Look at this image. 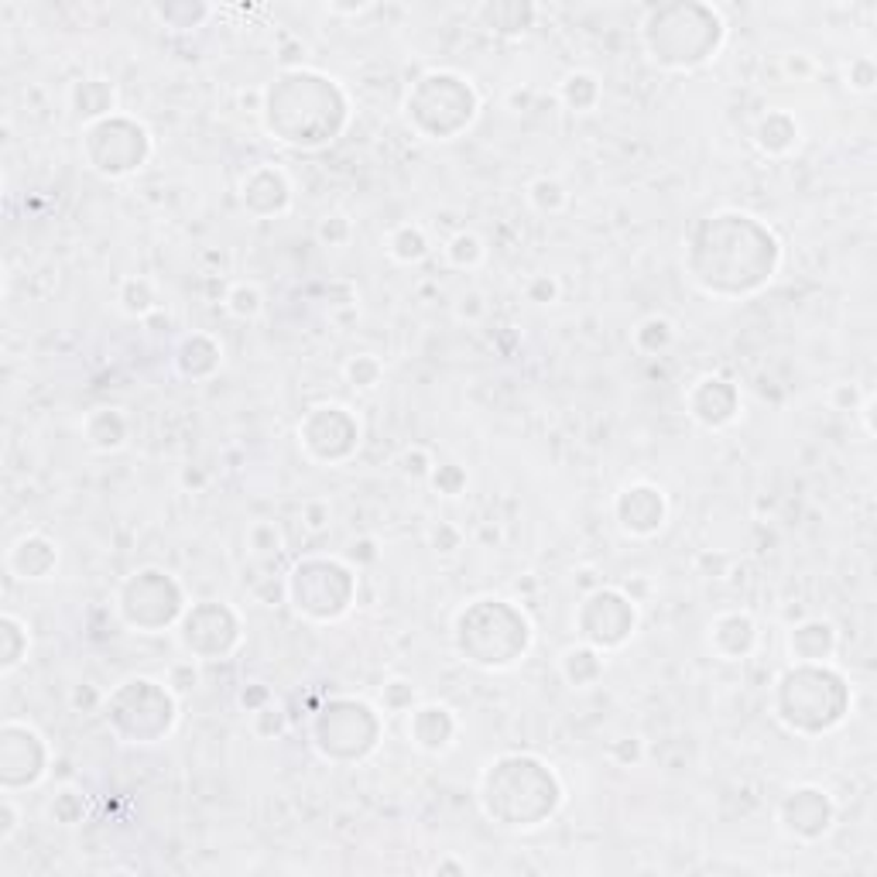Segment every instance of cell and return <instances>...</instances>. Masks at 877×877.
Wrapping results in <instances>:
<instances>
[{"instance_id": "9a60e30c", "label": "cell", "mask_w": 877, "mask_h": 877, "mask_svg": "<svg viewBox=\"0 0 877 877\" xmlns=\"http://www.w3.org/2000/svg\"><path fill=\"white\" fill-rule=\"evenodd\" d=\"M613 517L628 538H651L666 528L669 521V497L655 484H628L618 501H613Z\"/></svg>"}, {"instance_id": "484cf974", "label": "cell", "mask_w": 877, "mask_h": 877, "mask_svg": "<svg viewBox=\"0 0 877 877\" xmlns=\"http://www.w3.org/2000/svg\"><path fill=\"white\" fill-rule=\"evenodd\" d=\"M69 100H73V113L83 124H97L117 113V89L107 80H80Z\"/></svg>"}, {"instance_id": "f6af8a7d", "label": "cell", "mask_w": 877, "mask_h": 877, "mask_svg": "<svg viewBox=\"0 0 877 877\" xmlns=\"http://www.w3.org/2000/svg\"><path fill=\"white\" fill-rule=\"evenodd\" d=\"M877 86V65L870 56H857V59H850L846 65V89L853 93H874Z\"/></svg>"}, {"instance_id": "3957f363", "label": "cell", "mask_w": 877, "mask_h": 877, "mask_svg": "<svg viewBox=\"0 0 877 877\" xmlns=\"http://www.w3.org/2000/svg\"><path fill=\"white\" fill-rule=\"evenodd\" d=\"M107 723L121 744H158L175 730L179 706L169 682L134 675L103 699Z\"/></svg>"}, {"instance_id": "8d00e7d4", "label": "cell", "mask_w": 877, "mask_h": 877, "mask_svg": "<svg viewBox=\"0 0 877 877\" xmlns=\"http://www.w3.org/2000/svg\"><path fill=\"white\" fill-rule=\"evenodd\" d=\"M343 374H346V385L353 391H374L385 381V364H381V357H374V353H357V357L346 361Z\"/></svg>"}, {"instance_id": "7bdbcfd3", "label": "cell", "mask_w": 877, "mask_h": 877, "mask_svg": "<svg viewBox=\"0 0 877 877\" xmlns=\"http://www.w3.org/2000/svg\"><path fill=\"white\" fill-rule=\"evenodd\" d=\"M398 466H401V473H405V477H412V480H429V477H433V470H436V456H433L425 446H409L405 453H401Z\"/></svg>"}, {"instance_id": "db71d44e", "label": "cell", "mask_w": 877, "mask_h": 877, "mask_svg": "<svg viewBox=\"0 0 877 877\" xmlns=\"http://www.w3.org/2000/svg\"><path fill=\"white\" fill-rule=\"evenodd\" d=\"M829 405L840 409V412H853L857 409V391H853L850 385H833V391H829Z\"/></svg>"}, {"instance_id": "4dcf8cb0", "label": "cell", "mask_w": 877, "mask_h": 877, "mask_svg": "<svg viewBox=\"0 0 877 877\" xmlns=\"http://www.w3.org/2000/svg\"><path fill=\"white\" fill-rule=\"evenodd\" d=\"M117 302H121V309L131 316V319H151L158 309H161V302H158V292H155V284L148 278H127L121 284V292H117Z\"/></svg>"}, {"instance_id": "bcb514c9", "label": "cell", "mask_w": 877, "mask_h": 877, "mask_svg": "<svg viewBox=\"0 0 877 877\" xmlns=\"http://www.w3.org/2000/svg\"><path fill=\"white\" fill-rule=\"evenodd\" d=\"M302 525L305 532H326L329 525H333V504L326 501V497H309V501L302 504Z\"/></svg>"}, {"instance_id": "52a82bcc", "label": "cell", "mask_w": 877, "mask_h": 877, "mask_svg": "<svg viewBox=\"0 0 877 877\" xmlns=\"http://www.w3.org/2000/svg\"><path fill=\"white\" fill-rule=\"evenodd\" d=\"M436 107H442V110H439V124H436L433 141H453L456 134H463L473 121H477L480 97H477V89H473V83L456 76V73H429L412 86L409 100H405L409 124L415 131H422Z\"/></svg>"}, {"instance_id": "ac0fdd59", "label": "cell", "mask_w": 877, "mask_h": 877, "mask_svg": "<svg viewBox=\"0 0 877 877\" xmlns=\"http://www.w3.org/2000/svg\"><path fill=\"white\" fill-rule=\"evenodd\" d=\"M409 738L425 754H446L456 747L460 720L446 703H418L409 714Z\"/></svg>"}, {"instance_id": "30bf717a", "label": "cell", "mask_w": 877, "mask_h": 877, "mask_svg": "<svg viewBox=\"0 0 877 877\" xmlns=\"http://www.w3.org/2000/svg\"><path fill=\"white\" fill-rule=\"evenodd\" d=\"M580 634L586 645L597 651H621L637 628V604L613 586H597L589 589L583 607H580Z\"/></svg>"}, {"instance_id": "d4e9b609", "label": "cell", "mask_w": 877, "mask_h": 877, "mask_svg": "<svg viewBox=\"0 0 877 877\" xmlns=\"http://www.w3.org/2000/svg\"><path fill=\"white\" fill-rule=\"evenodd\" d=\"M799 121L789 110H768L754 127V145L771 158H785L799 145Z\"/></svg>"}, {"instance_id": "277c9868", "label": "cell", "mask_w": 877, "mask_h": 877, "mask_svg": "<svg viewBox=\"0 0 877 877\" xmlns=\"http://www.w3.org/2000/svg\"><path fill=\"white\" fill-rule=\"evenodd\" d=\"M642 38L648 59L669 73H693V69L714 62L720 45L727 38V25L717 8L709 4H696V14L690 21V32H675L672 21L666 17L661 8H651L645 25H642Z\"/></svg>"}, {"instance_id": "5b68a950", "label": "cell", "mask_w": 877, "mask_h": 877, "mask_svg": "<svg viewBox=\"0 0 877 877\" xmlns=\"http://www.w3.org/2000/svg\"><path fill=\"white\" fill-rule=\"evenodd\" d=\"M284 586H289V604L295 607L299 618L329 624V621H340L353 607L357 576H353V569L340 559H305L292 565Z\"/></svg>"}, {"instance_id": "9c48e42d", "label": "cell", "mask_w": 877, "mask_h": 877, "mask_svg": "<svg viewBox=\"0 0 877 877\" xmlns=\"http://www.w3.org/2000/svg\"><path fill=\"white\" fill-rule=\"evenodd\" d=\"M155 141L141 121H131L124 113H113L107 121L83 127V151L93 172L103 179H127L145 169L151 158Z\"/></svg>"}, {"instance_id": "11a10c76", "label": "cell", "mask_w": 877, "mask_h": 877, "mask_svg": "<svg viewBox=\"0 0 877 877\" xmlns=\"http://www.w3.org/2000/svg\"><path fill=\"white\" fill-rule=\"evenodd\" d=\"M346 559H350V562H374V559H377V552H374V538H353Z\"/></svg>"}, {"instance_id": "f5cc1de1", "label": "cell", "mask_w": 877, "mask_h": 877, "mask_svg": "<svg viewBox=\"0 0 877 877\" xmlns=\"http://www.w3.org/2000/svg\"><path fill=\"white\" fill-rule=\"evenodd\" d=\"M275 696H271V690L265 682H247L244 690H241V696H236V703H241L247 714H254V709H260L265 703H271Z\"/></svg>"}, {"instance_id": "5bb4252c", "label": "cell", "mask_w": 877, "mask_h": 877, "mask_svg": "<svg viewBox=\"0 0 877 877\" xmlns=\"http://www.w3.org/2000/svg\"><path fill=\"white\" fill-rule=\"evenodd\" d=\"M837 819V805L829 799V792L816 789V785H799L792 789L778 805V823L781 829L799 840V843H816L823 840L829 829H833Z\"/></svg>"}, {"instance_id": "83f0119b", "label": "cell", "mask_w": 877, "mask_h": 877, "mask_svg": "<svg viewBox=\"0 0 877 877\" xmlns=\"http://www.w3.org/2000/svg\"><path fill=\"white\" fill-rule=\"evenodd\" d=\"M32 651V634L28 624L17 613L4 610L0 613V675H14Z\"/></svg>"}, {"instance_id": "8fae6325", "label": "cell", "mask_w": 877, "mask_h": 877, "mask_svg": "<svg viewBox=\"0 0 877 877\" xmlns=\"http://www.w3.org/2000/svg\"><path fill=\"white\" fill-rule=\"evenodd\" d=\"M52 747L25 720H4L0 727V789L21 792L35 789L49 775Z\"/></svg>"}, {"instance_id": "c3c4849f", "label": "cell", "mask_w": 877, "mask_h": 877, "mask_svg": "<svg viewBox=\"0 0 877 877\" xmlns=\"http://www.w3.org/2000/svg\"><path fill=\"white\" fill-rule=\"evenodd\" d=\"M559 281L552 278V275H535V278H528V284H525V295H528V302H535V305H556L559 302Z\"/></svg>"}, {"instance_id": "7402d4cb", "label": "cell", "mask_w": 877, "mask_h": 877, "mask_svg": "<svg viewBox=\"0 0 877 877\" xmlns=\"http://www.w3.org/2000/svg\"><path fill=\"white\" fill-rule=\"evenodd\" d=\"M837 628L829 621H802L789 631V655L792 661H809V666H826L837 655Z\"/></svg>"}, {"instance_id": "ba28073f", "label": "cell", "mask_w": 877, "mask_h": 877, "mask_svg": "<svg viewBox=\"0 0 877 877\" xmlns=\"http://www.w3.org/2000/svg\"><path fill=\"white\" fill-rule=\"evenodd\" d=\"M117 613L141 634H161L165 628L182 621L185 594L179 580L165 569H137L117 589Z\"/></svg>"}, {"instance_id": "6f0895ef", "label": "cell", "mask_w": 877, "mask_h": 877, "mask_svg": "<svg viewBox=\"0 0 877 877\" xmlns=\"http://www.w3.org/2000/svg\"><path fill=\"white\" fill-rule=\"evenodd\" d=\"M206 480H209V477H206V473H203L199 466H185V473H182V484H185V487H196V490H199V487H206Z\"/></svg>"}, {"instance_id": "f907efd6", "label": "cell", "mask_w": 877, "mask_h": 877, "mask_svg": "<svg viewBox=\"0 0 877 877\" xmlns=\"http://www.w3.org/2000/svg\"><path fill=\"white\" fill-rule=\"evenodd\" d=\"M607 757L613 765H621V768H631V765H637L645 757V744L637 741V738H621V741H613L610 747H607Z\"/></svg>"}, {"instance_id": "680465c9", "label": "cell", "mask_w": 877, "mask_h": 877, "mask_svg": "<svg viewBox=\"0 0 877 877\" xmlns=\"http://www.w3.org/2000/svg\"><path fill=\"white\" fill-rule=\"evenodd\" d=\"M466 870H470L466 861H456V857H442L436 864V874H466Z\"/></svg>"}, {"instance_id": "cb8c5ba5", "label": "cell", "mask_w": 877, "mask_h": 877, "mask_svg": "<svg viewBox=\"0 0 877 877\" xmlns=\"http://www.w3.org/2000/svg\"><path fill=\"white\" fill-rule=\"evenodd\" d=\"M223 364V350L220 343L212 340L209 333H193L185 337L175 350V367L182 377H193V381H203V377H212Z\"/></svg>"}, {"instance_id": "681fc988", "label": "cell", "mask_w": 877, "mask_h": 877, "mask_svg": "<svg viewBox=\"0 0 877 877\" xmlns=\"http://www.w3.org/2000/svg\"><path fill=\"white\" fill-rule=\"evenodd\" d=\"M17 829H21L17 799H14V792H4V799H0V846H8Z\"/></svg>"}, {"instance_id": "2e32d148", "label": "cell", "mask_w": 877, "mask_h": 877, "mask_svg": "<svg viewBox=\"0 0 877 877\" xmlns=\"http://www.w3.org/2000/svg\"><path fill=\"white\" fill-rule=\"evenodd\" d=\"M685 409L703 425V429H727L741 415V391L727 377L706 374L685 394Z\"/></svg>"}, {"instance_id": "8992f818", "label": "cell", "mask_w": 877, "mask_h": 877, "mask_svg": "<svg viewBox=\"0 0 877 877\" xmlns=\"http://www.w3.org/2000/svg\"><path fill=\"white\" fill-rule=\"evenodd\" d=\"M381 717L361 699H329L313 720V747L326 762H364L381 744Z\"/></svg>"}, {"instance_id": "816d5d0a", "label": "cell", "mask_w": 877, "mask_h": 877, "mask_svg": "<svg viewBox=\"0 0 877 877\" xmlns=\"http://www.w3.org/2000/svg\"><path fill=\"white\" fill-rule=\"evenodd\" d=\"M484 313H487V302H484L480 292H463V295H460V302H456V316H460L463 322H477V319H484Z\"/></svg>"}, {"instance_id": "ab89813d", "label": "cell", "mask_w": 877, "mask_h": 877, "mask_svg": "<svg viewBox=\"0 0 877 877\" xmlns=\"http://www.w3.org/2000/svg\"><path fill=\"white\" fill-rule=\"evenodd\" d=\"M49 816H52L59 826H76V823H83V816H86V799H83V792L73 789V785L59 789L56 799L49 802Z\"/></svg>"}, {"instance_id": "4316f807", "label": "cell", "mask_w": 877, "mask_h": 877, "mask_svg": "<svg viewBox=\"0 0 877 877\" xmlns=\"http://www.w3.org/2000/svg\"><path fill=\"white\" fill-rule=\"evenodd\" d=\"M607 669V658L604 651H597L594 645H569L562 655H559V672L562 679L573 685V690H589V685H597L600 675Z\"/></svg>"}, {"instance_id": "ffe728a7", "label": "cell", "mask_w": 877, "mask_h": 877, "mask_svg": "<svg viewBox=\"0 0 877 877\" xmlns=\"http://www.w3.org/2000/svg\"><path fill=\"white\" fill-rule=\"evenodd\" d=\"M706 645L720 661H744L757 648V621L747 610H727L709 621Z\"/></svg>"}, {"instance_id": "ee69618b", "label": "cell", "mask_w": 877, "mask_h": 877, "mask_svg": "<svg viewBox=\"0 0 877 877\" xmlns=\"http://www.w3.org/2000/svg\"><path fill=\"white\" fill-rule=\"evenodd\" d=\"M433 487H436V494H442V497H460L463 490H466V470L463 466H456V463H436V470H433Z\"/></svg>"}, {"instance_id": "e0dca14e", "label": "cell", "mask_w": 877, "mask_h": 877, "mask_svg": "<svg viewBox=\"0 0 877 877\" xmlns=\"http://www.w3.org/2000/svg\"><path fill=\"white\" fill-rule=\"evenodd\" d=\"M241 203L251 217L257 220H271V217H281V212L292 209V182L281 169L275 165H257L251 169L241 182Z\"/></svg>"}, {"instance_id": "836d02e7", "label": "cell", "mask_w": 877, "mask_h": 877, "mask_svg": "<svg viewBox=\"0 0 877 877\" xmlns=\"http://www.w3.org/2000/svg\"><path fill=\"white\" fill-rule=\"evenodd\" d=\"M223 305H227V313H230L233 319L254 322L260 313H265V292H260L254 281H236V284H230V292H227Z\"/></svg>"}, {"instance_id": "603a6c76", "label": "cell", "mask_w": 877, "mask_h": 877, "mask_svg": "<svg viewBox=\"0 0 877 877\" xmlns=\"http://www.w3.org/2000/svg\"><path fill=\"white\" fill-rule=\"evenodd\" d=\"M83 439L97 453H117L131 439V422L121 409H93L83 418Z\"/></svg>"}, {"instance_id": "7dc6e473", "label": "cell", "mask_w": 877, "mask_h": 877, "mask_svg": "<svg viewBox=\"0 0 877 877\" xmlns=\"http://www.w3.org/2000/svg\"><path fill=\"white\" fill-rule=\"evenodd\" d=\"M463 541H466V535L460 525H453V521H439V525L433 528V549L439 556H456L463 549Z\"/></svg>"}, {"instance_id": "6da1fadb", "label": "cell", "mask_w": 877, "mask_h": 877, "mask_svg": "<svg viewBox=\"0 0 877 877\" xmlns=\"http://www.w3.org/2000/svg\"><path fill=\"white\" fill-rule=\"evenodd\" d=\"M521 795V823L525 829L545 826L562 805V781L535 754H501L487 762L480 775V805L497 826L511 829L514 802Z\"/></svg>"}, {"instance_id": "d590c367", "label": "cell", "mask_w": 877, "mask_h": 877, "mask_svg": "<svg viewBox=\"0 0 877 877\" xmlns=\"http://www.w3.org/2000/svg\"><path fill=\"white\" fill-rule=\"evenodd\" d=\"M151 14L161 21L165 28L193 32V28H199L203 21L212 14V8L209 4H158V8H151Z\"/></svg>"}, {"instance_id": "e575fe53", "label": "cell", "mask_w": 877, "mask_h": 877, "mask_svg": "<svg viewBox=\"0 0 877 877\" xmlns=\"http://www.w3.org/2000/svg\"><path fill=\"white\" fill-rule=\"evenodd\" d=\"M446 260L453 265L456 271H473V268H480L484 260H487V244L480 241L477 233H470V230H460L453 241L446 244Z\"/></svg>"}, {"instance_id": "1f68e13d", "label": "cell", "mask_w": 877, "mask_h": 877, "mask_svg": "<svg viewBox=\"0 0 877 877\" xmlns=\"http://www.w3.org/2000/svg\"><path fill=\"white\" fill-rule=\"evenodd\" d=\"M631 340H634L637 350L648 353V357H658V353H666L675 343V326L666 316H648V319H642L634 326Z\"/></svg>"}, {"instance_id": "d6986e66", "label": "cell", "mask_w": 877, "mask_h": 877, "mask_svg": "<svg viewBox=\"0 0 877 877\" xmlns=\"http://www.w3.org/2000/svg\"><path fill=\"white\" fill-rule=\"evenodd\" d=\"M56 569H59V545L41 532L21 535L8 549V573L21 583L52 580Z\"/></svg>"}, {"instance_id": "44dd1931", "label": "cell", "mask_w": 877, "mask_h": 877, "mask_svg": "<svg viewBox=\"0 0 877 877\" xmlns=\"http://www.w3.org/2000/svg\"><path fill=\"white\" fill-rule=\"evenodd\" d=\"M538 8L535 4H517V0H494V4L473 8V21L497 35V38H521L535 28Z\"/></svg>"}, {"instance_id": "f546056e", "label": "cell", "mask_w": 877, "mask_h": 877, "mask_svg": "<svg viewBox=\"0 0 877 877\" xmlns=\"http://www.w3.org/2000/svg\"><path fill=\"white\" fill-rule=\"evenodd\" d=\"M388 254L398 260V265H418V260L429 257L433 244H429V236H425V230L418 223H401L388 233V241H385Z\"/></svg>"}, {"instance_id": "f1b7e54d", "label": "cell", "mask_w": 877, "mask_h": 877, "mask_svg": "<svg viewBox=\"0 0 877 877\" xmlns=\"http://www.w3.org/2000/svg\"><path fill=\"white\" fill-rule=\"evenodd\" d=\"M559 100L565 103V110L573 113H594L604 100V86L594 73H586V69H576V73H569L562 83H559Z\"/></svg>"}, {"instance_id": "60d3db41", "label": "cell", "mask_w": 877, "mask_h": 877, "mask_svg": "<svg viewBox=\"0 0 877 877\" xmlns=\"http://www.w3.org/2000/svg\"><path fill=\"white\" fill-rule=\"evenodd\" d=\"M281 545H284V535H281V528L275 525V521H268V517L254 521V525L247 528V549L254 556H278Z\"/></svg>"}, {"instance_id": "4fadbf2b", "label": "cell", "mask_w": 877, "mask_h": 877, "mask_svg": "<svg viewBox=\"0 0 877 877\" xmlns=\"http://www.w3.org/2000/svg\"><path fill=\"white\" fill-rule=\"evenodd\" d=\"M299 446L316 463H343L361 446V422L343 405H316L299 422Z\"/></svg>"}, {"instance_id": "7a4b0ae2", "label": "cell", "mask_w": 877, "mask_h": 877, "mask_svg": "<svg viewBox=\"0 0 877 877\" xmlns=\"http://www.w3.org/2000/svg\"><path fill=\"white\" fill-rule=\"evenodd\" d=\"M850 703L846 679L829 669V661L826 666L795 661L775 682V717L802 738L837 730L850 714Z\"/></svg>"}, {"instance_id": "9f6ffc18", "label": "cell", "mask_w": 877, "mask_h": 877, "mask_svg": "<svg viewBox=\"0 0 877 877\" xmlns=\"http://www.w3.org/2000/svg\"><path fill=\"white\" fill-rule=\"evenodd\" d=\"M326 11L337 14V17H357V14H367L370 4H329Z\"/></svg>"}, {"instance_id": "b9f144b4", "label": "cell", "mask_w": 877, "mask_h": 877, "mask_svg": "<svg viewBox=\"0 0 877 877\" xmlns=\"http://www.w3.org/2000/svg\"><path fill=\"white\" fill-rule=\"evenodd\" d=\"M316 236H319L322 247H346L350 236H353V223H350L346 212H326L316 227Z\"/></svg>"}, {"instance_id": "91938a15", "label": "cell", "mask_w": 877, "mask_h": 877, "mask_svg": "<svg viewBox=\"0 0 877 877\" xmlns=\"http://www.w3.org/2000/svg\"><path fill=\"white\" fill-rule=\"evenodd\" d=\"M789 69H792V73H795V69H802V73H813V62L805 59L802 52H792L789 56Z\"/></svg>"}, {"instance_id": "f35d334b", "label": "cell", "mask_w": 877, "mask_h": 877, "mask_svg": "<svg viewBox=\"0 0 877 877\" xmlns=\"http://www.w3.org/2000/svg\"><path fill=\"white\" fill-rule=\"evenodd\" d=\"M251 730H254V738L260 741H275L281 738L284 730H289V714L281 709V703H265L260 709H254L251 714Z\"/></svg>"}, {"instance_id": "7c38bea8", "label": "cell", "mask_w": 877, "mask_h": 877, "mask_svg": "<svg viewBox=\"0 0 877 877\" xmlns=\"http://www.w3.org/2000/svg\"><path fill=\"white\" fill-rule=\"evenodd\" d=\"M241 637H244L241 613L217 600L188 607L179 621V642L196 661H212V658L230 655L241 645Z\"/></svg>"}, {"instance_id": "d6a6232c", "label": "cell", "mask_w": 877, "mask_h": 877, "mask_svg": "<svg viewBox=\"0 0 877 877\" xmlns=\"http://www.w3.org/2000/svg\"><path fill=\"white\" fill-rule=\"evenodd\" d=\"M528 206L535 212H541V217H556V212H562L569 206V193H565V185L552 175H538L528 182Z\"/></svg>"}, {"instance_id": "74e56055", "label": "cell", "mask_w": 877, "mask_h": 877, "mask_svg": "<svg viewBox=\"0 0 877 877\" xmlns=\"http://www.w3.org/2000/svg\"><path fill=\"white\" fill-rule=\"evenodd\" d=\"M381 706L385 714H412L418 706V685L405 675H394L381 685Z\"/></svg>"}]
</instances>
